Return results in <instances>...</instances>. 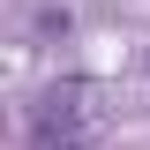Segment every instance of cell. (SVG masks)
Here are the masks:
<instances>
[{"mask_svg":"<svg viewBox=\"0 0 150 150\" xmlns=\"http://www.w3.org/2000/svg\"><path fill=\"white\" fill-rule=\"evenodd\" d=\"M38 143H45V150H75V143H83V112H75L68 98H45V112H38Z\"/></svg>","mask_w":150,"mask_h":150,"instance_id":"6da1fadb","label":"cell"}]
</instances>
